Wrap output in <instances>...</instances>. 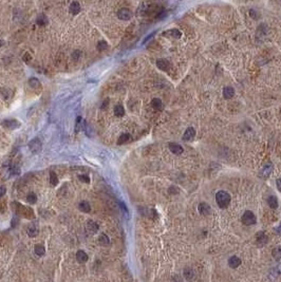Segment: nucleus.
Here are the masks:
<instances>
[{
    "label": "nucleus",
    "mask_w": 281,
    "mask_h": 282,
    "mask_svg": "<svg viewBox=\"0 0 281 282\" xmlns=\"http://www.w3.org/2000/svg\"><path fill=\"white\" fill-rule=\"evenodd\" d=\"M151 105H152V107H153L154 109H157V110H161V109L163 108L162 100L159 99V98H154V99H152Z\"/></svg>",
    "instance_id": "obj_24"
},
{
    "label": "nucleus",
    "mask_w": 281,
    "mask_h": 282,
    "mask_svg": "<svg viewBox=\"0 0 281 282\" xmlns=\"http://www.w3.org/2000/svg\"><path fill=\"white\" fill-rule=\"evenodd\" d=\"M242 223L245 225H254L257 222V218L255 214L251 210H246L242 215Z\"/></svg>",
    "instance_id": "obj_2"
},
{
    "label": "nucleus",
    "mask_w": 281,
    "mask_h": 282,
    "mask_svg": "<svg viewBox=\"0 0 281 282\" xmlns=\"http://www.w3.org/2000/svg\"><path fill=\"white\" fill-rule=\"evenodd\" d=\"M80 125H82V118L78 116L76 119V125H75V132H78L80 130Z\"/></svg>",
    "instance_id": "obj_38"
},
{
    "label": "nucleus",
    "mask_w": 281,
    "mask_h": 282,
    "mask_svg": "<svg viewBox=\"0 0 281 282\" xmlns=\"http://www.w3.org/2000/svg\"><path fill=\"white\" fill-rule=\"evenodd\" d=\"M37 233H38V229H37V227L35 225H31L30 227H29V229H28V235L30 237H35V236H37Z\"/></svg>",
    "instance_id": "obj_28"
},
{
    "label": "nucleus",
    "mask_w": 281,
    "mask_h": 282,
    "mask_svg": "<svg viewBox=\"0 0 281 282\" xmlns=\"http://www.w3.org/2000/svg\"><path fill=\"white\" fill-rule=\"evenodd\" d=\"M79 209L82 212H89L91 210V206L87 201H84V202H82V203L79 204Z\"/></svg>",
    "instance_id": "obj_23"
},
{
    "label": "nucleus",
    "mask_w": 281,
    "mask_h": 282,
    "mask_svg": "<svg viewBox=\"0 0 281 282\" xmlns=\"http://www.w3.org/2000/svg\"><path fill=\"white\" fill-rule=\"evenodd\" d=\"M130 139H131V135H130V134L124 133V134H122V135L119 136V141H117V144H119V145H123V144H126V143L129 142Z\"/></svg>",
    "instance_id": "obj_21"
},
{
    "label": "nucleus",
    "mask_w": 281,
    "mask_h": 282,
    "mask_svg": "<svg viewBox=\"0 0 281 282\" xmlns=\"http://www.w3.org/2000/svg\"><path fill=\"white\" fill-rule=\"evenodd\" d=\"M78 178H79L80 181H82V182H85V183H89L90 182L89 177H87V175H79Z\"/></svg>",
    "instance_id": "obj_40"
},
{
    "label": "nucleus",
    "mask_w": 281,
    "mask_h": 282,
    "mask_svg": "<svg viewBox=\"0 0 281 282\" xmlns=\"http://www.w3.org/2000/svg\"><path fill=\"white\" fill-rule=\"evenodd\" d=\"M2 44H3V41H2V40H1V39H0V47H1V46H2Z\"/></svg>",
    "instance_id": "obj_47"
},
{
    "label": "nucleus",
    "mask_w": 281,
    "mask_h": 282,
    "mask_svg": "<svg viewBox=\"0 0 281 282\" xmlns=\"http://www.w3.org/2000/svg\"><path fill=\"white\" fill-rule=\"evenodd\" d=\"M194 135H196V130L192 128V127H188V128L185 130L184 134H183V140L184 141H191L194 137Z\"/></svg>",
    "instance_id": "obj_9"
},
{
    "label": "nucleus",
    "mask_w": 281,
    "mask_h": 282,
    "mask_svg": "<svg viewBox=\"0 0 281 282\" xmlns=\"http://www.w3.org/2000/svg\"><path fill=\"white\" fill-rule=\"evenodd\" d=\"M29 149L33 154H37L41 151V142L39 139H34L29 143Z\"/></svg>",
    "instance_id": "obj_4"
},
{
    "label": "nucleus",
    "mask_w": 281,
    "mask_h": 282,
    "mask_svg": "<svg viewBox=\"0 0 281 282\" xmlns=\"http://www.w3.org/2000/svg\"><path fill=\"white\" fill-rule=\"evenodd\" d=\"M241 264V259L237 256H232L229 258L228 260V265L232 268H237Z\"/></svg>",
    "instance_id": "obj_12"
},
{
    "label": "nucleus",
    "mask_w": 281,
    "mask_h": 282,
    "mask_svg": "<svg viewBox=\"0 0 281 282\" xmlns=\"http://www.w3.org/2000/svg\"><path fill=\"white\" fill-rule=\"evenodd\" d=\"M235 95V90L232 87H225L223 89V96L226 98V99H229V98L234 97Z\"/></svg>",
    "instance_id": "obj_13"
},
{
    "label": "nucleus",
    "mask_w": 281,
    "mask_h": 282,
    "mask_svg": "<svg viewBox=\"0 0 281 282\" xmlns=\"http://www.w3.org/2000/svg\"><path fill=\"white\" fill-rule=\"evenodd\" d=\"M3 126L7 129H16L18 127H20V123L17 119H7V121L3 122Z\"/></svg>",
    "instance_id": "obj_8"
},
{
    "label": "nucleus",
    "mask_w": 281,
    "mask_h": 282,
    "mask_svg": "<svg viewBox=\"0 0 281 282\" xmlns=\"http://www.w3.org/2000/svg\"><path fill=\"white\" fill-rule=\"evenodd\" d=\"M154 35H156V32H152V33L150 34V35H148V36H147V37H146V38H145V39H144V40H143V44H146V42H148V41H149V40H150V39H151V38H152V37H153Z\"/></svg>",
    "instance_id": "obj_39"
},
{
    "label": "nucleus",
    "mask_w": 281,
    "mask_h": 282,
    "mask_svg": "<svg viewBox=\"0 0 281 282\" xmlns=\"http://www.w3.org/2000/svg\"><path fill=\"white\" fill-rule=\"evenodd\" d=\"M157 67L162 71H168L170 69V62L167 59L161 58V59L157 60Z\"/></svg>",
    "instance_id": "obj_6"
},
{
    "label": "nucleus",
    "mask_w": 281,
    "mask_h": 282,
    "mask_svg": "<svg viewBox=\"0 0 281 282\" xmlns=\"http://www.w3.org/2000/svg\"><path fill=\"white\" fill-rule=\"evenodd\" d=\"M216 202L219 207L226 208L231 203V195L224 190H220L216 193Z\"/></svg>",
    "instance_id": "obj_1"
},
{
    "label": "nucleus",
    "mask_w": 281,
    "mask_h": 282,
    "mask_svg": "<svg viewBox=\"0 0 281 282\" xmlns=\"http://www.w3.org/2000/svg\"><path fill=\"white\" fill-rule=\"evenodd\" d=\"M82 7H80V4L78 1H72L70 7H69V11L72 15H77L80 12Z\"/></svg>",
    "instance_id": "obj_11"
},
{
    "label": "nucleus",
    "mask_w": 281,
    "mask_h": 282,
    "mask_svg": "<svg viewBox=\"0 0 281 282\" xmlns=\"http://www.w3.org/2000/svg\"><path fill=\"white\" fill-rule=\"evenodd\" d=\"M276 184H277V188H278V190L281 191V179H278V180H277Z\"/></svg>",
    "instance_id": "obj_45"
},
{
    "label": "nucleus",
    "mask_w": 281,
    "mask_h": 282,
    "mask_svg": "<svg viewBox=\"0 0 281 282\" xmlns=\"http://www.w3.org/2000/svg\"><path fill=\"white\" fill-rule=\"evenodd\" d=\"M256 239H257V242H258L259 244H261V245L267 243V236L263 233V231H260V233H257Z\"/></svg>",
    "instance_id": "obj_15"
},
{
    "label": "nucleus",
    "mask_w": 281,
    "mask_h": 282,
    "mask_svg": "<svg viewBox=\"0 0 281 282\" xmlns=\"http://www.w3.org/2000/svg\"><path fill=\"white\" fill-rule=\"evenodd\" d=\"M108 49V44L105 40H101L97 44V50L98 51H105Z\"/></svg>",
    "instance_id": "obj_33"
},
{
    "label": "nucleus",
    "mask_w": 281,
    "mask_h": 282,
    "mask_svg": "<svg viewBox=\"0 0 281 282\" xmlns=\"http://www.w3.org/2000/svg\"><path fill=\"white\" fill-rule=\"evenodd\" d=\"M273 277H278V276H281V263L280 264L277 265V267H275L274 270H273Z\"/></svg>",
    "instance_id": "obj_36"
},
{
    "label": "nucleus",
    "mask_w": 281,
    "mask_h": 282,
    "mask_svg": "<svg viewBox=\"0 0 281 282\" xmlns=\"http://www.w3.org/2000/svg\"><path fill=\"white\" fill-rule=\"evenodd\" d=\"M114 113L117 116H123L125 114V109L122 105H116L114 107Z\"/></svg>",
    "instance_id": "obj_25"
},
{
    "label": "nucleus",
    "mask_w": 281,
    "mask_h": 282,
    "mask_svg": "<svg viewBox=\"0 0 281 282\" xmlns=\"http://www.w3.org/2000/svg\"><path fill=\"white\" fill-rule=\"evenodd\" d=\"M30 59H31V56L29 55V53H26L25 56H23V60H26V62H29Z\"/></svg>",
    "instance_id": "obj_44"
},
{
    "label": "nucleus",
    "mask_w": 281,
    "mask_h": 282,
    "mask_svg": "<svg viewBox=\"0 0 281 282\" xmlns=\"http://www.w3.org/2000/svg\"><path fill=\"white\" fill-rule=\"evenodd\" d=\"M80 57H82V52H80L79 50H75V51L72 53V58H73L74 60H78Z\"/></svg>",
    "instance_id": "obj_37"
},
{
    "label": "nucleus",
    "mask_w": 281,
    "mask_h": 282,
    "mask_svg": "<svg viewBox=\"0 0 281 282\" xmlns=\"http://www.w3.org/2000/svg\"><path fill=\"white\" fill-rule=\"evenodd\" d=\"M5 191H7V189H5V187H4V186H1V187H0V198H1V196H4Z\"/></svg>",
    "instance_id": "obj_42"
},
{
    "label": "nucleus",
    "mask_w": 281,
    "mask_h": 282,
    "mask_svg": "<svg viewBox=\"0 0 281 282\" xmlns=\"http://www.w3.org/2000/svg\"><path fill=\"white\" fill-rule=\"evenodd\" d=\"M82 130L85 131V133L88 135V136H92V130H91L90 126L88 125L86 122L84 121V123H82Z\"/></svg>",
    "instance_id": "obj_29"
},
{
    "label": "nucleus",
    "mask_w": 281,
    "mask_h": 282,
    "mask_svg": "<svg viewBox=\"0 0 281 282\" xmlns=\"http://www.w3.org/2000/svg\"><path fill=\"white\" fill-rule=\"evenodd\" d=\"M273 169H274V166H273L272 163H267L263 166V168L260 170V175L261 179H267V178L271 175V173L273 172Z\"/></svg>",
    "instance_id": "obj_5"
},
{
    "label": "nucleus",
    "mask_w": 281,
    "mask_h": 282,
    "mask_svg": "<svg viewBox=\"0 0 281 282\" xmlns=\"http://www.w3.org/2000/svg\"><path fill=\"white\" fill-rule=\"evenodd\" d=\"M26 201H28L30 204L36 203V201H37V196H36V195H35V193H33V192H30V193L28 195V196H26Z\"/></svg>",
    "instance_id": "obj_32"
},
{
    "label": "nucleus",
    "mask_w": 281,
    "mask_h": 282,
    "mask_svg": "<svg viewBox=\"0 0 281 282\" xmlns=\"http://www.w3.org/2000/svg\"><path fill=\"white\" fill-rule=\"evenodd\" d=\"M266 31H267V28L265 25H260L258 26V29H257V35L258 36H263L266 34Z\"/></svg>",
    "instance_id": "obj_26"
},
{
    "label": "nucleus",
    "mask_w": 281,
    "mask_h": 282,
    "mask_svg": "<svg viewBox=\"0 0 281 282\" xmlns=\"http://www.w3.org/2000/svg\"><path fill=\"white\" fill-rule=\"evenodd\" d=\"M50 182L53 186H56L58 184V178L56 177V174L54 172H51L50 173Z\"/></svg>",
    "instance_id": "obj_34"
},
{
    "label": "nucleus",
    "mask_w": 281,
    "mask_h": 282,
    "mask_svg": "<svg viewBox=\"0 0 281 282\" xmlns=\"http://www.w3.org/2000/svg\"><path fill=\"white\" fill-rule=\"evenodd\" d=\"M250 16L253 18V19H258V18L260 17V13H259L256 9H251V10H250Z\"/></svg>",
    "instance_id": "obj_35"
},
{
    "label": "nucleus",
    "mask_w": 281,
    "mask_h": 282,
    "mask_svg": "<svg viewBox=\"0 0 281 282\" xmlns=\"http://www.w3.org/2000/svg\"><path fill=\"white\" fill-rule=\"evenodd\" d=\"M87 229L90 231V233H96L98 230V225L96 224L95 222L93 221H89L87 223Z\"/></svg>",
    "instance_id": "obj_20"
},
{
    "label": "nucleus",
    "mask_w": 281,
    "mask_h": 282,
    "mask_svg": "<svg viewBox=\"0 0 281 282\" xmlns=\"http://www.w3.org/2000/svg\"><path fill=\"white\" fill-rule=\"evenodd\" d=\"M273 257L276 260L281 259V246H277L276 248L273 251Z\"/></svg>",
    "instance_id": "obj_31"
},
{
    "label": "nucleus",
    "mask_w": 281,
    "mask_h": 282,
    "mask_svg": "<svg viewBox=\"0 0 281 282\" xmlns=\"http://www.w3.org/2000/svg\"><path fill=\"white\" fill-rule=\"evenodd\" d=\"M11 171H12L13 174H19L20 173V169L18 167H12L11 168Z\"/></svg>",
    "instance_id": "obj_41"
},
{
    "label": "nucleus",
    "mask_w": 281,
    "mask_h": 282,
    "mask_svg": "<svg viewBox=\"0 0 281 282\" xmlns=\"http://www.w3.org/2000/svg\"><path fill=\"white\" fill-rule=\"evenodd\" d=\"M35 254L37 256H44L45 254V249L42 245H36L35 246Z\"/></svg>",
    "instance_id": "obj_30"
},
{
    "label": "nucleus",
    "mask_w": 281,
    "mask_h": 282,
    "mask_svg": "<svg viewBox=\"0 0 281 282\" xmlns=\"http://www.w3.org/2000/svg\"><path fill=\"white\" fill-rule=\"evenodd\" d=\"M198 210L201 215H207L210 214L211 209H210V206L208 205L207 203H200L199 206H198Z\"/></svg>",
    "instance_id": "obj_10"
},
{
    "label": "nucleus",
    "mask_w": 281,
    "mask_h": 282,
    "mask_svg": "<svg viewBox=\"0 0 281 282\" xmlns=\"http://www.w3.org/2000/svg\"><path fill=\"white\" fill-rule=\"evenodd\" d=\"M267 204H269V206L271 207V208L276 209L277 207H278V200H277V198L275 196H269V199H267Z\"/></svg>",
    "instance_id": "obj_17"
},
{
    "label": "nucleus",
    "mask_w": 281,
    "mask_h": 282,
    "mask_svg": "<svg viewBox=\"0 0 281 282\" xmlns=\"http://www.w3.org/2000/svg\"><path fill=\"white\" fill-rule=\"evenodd\" d=\"M194 273L191 268H185V270H184V277H185L187 280H190V279L194 278Z\"/></svg>",
    "instance_id": "obj_27"
},
{
    "label": "nucleus",
    "mask_w": 281,
    "mask_h": 282,
    "mask_svg": "<svg viewBox=\"0 0 281 282\" xmlns=\"http://www.w3.org/2000/svg\"><path fill=\"white\" fill-rule=\"evenodd\" d=\"M109 243H110V240H109V237L105 235V233H101V237H100V244L103 246H107L109 245Z\"/></svg>",
    "instance_id": "obj_22"
},
{
    "label": "nucleus",
    "mask_w": 281,
    "mask_h": 282,
    "mask_svg": "<svg viewBox=\"0 0 281 282\" xmlns=\"http://www.w3.org/2000/svg\"><path fill=\"white\" fill-rule=\"evenodd\" d=\"M117 17H119V19H120V20L127 21V20H130L131 18L133 17V13L131 12L129 9H127V7H123V9L117 11Z\"/></svg>",
    "instance_id": "obj_3"
},
{
    "label": "nucleus",
    "mask_w": 281,
    "mask_h": 282,
    "mask_svg": "<svg viewBox=\"0 0 281 282\" xmlns=\"http://www.w3.org/2000/svg\"><path fill=\"white\" fill-rule=\"evenodd\" d=\"M276 231H277L278 235H281V224L278 226V227H276Z\"/></svg>",
    "instance_id": "obj_46"
},
{
    "label": "nucleus",
    "mask_w": 281,
    "mask_h": 282,
    "mask_svg": "<svg viewBox=\"0 0 281 282\" xmlns=\"http://www.w3.org/2000/svg\"><path fill=\"white\" fill-rule=\"evenodd\" d=\"M76 259L77 261L80 262V263H84L88 260V255L86 254L84 251H78L76 254Z\"/></svg>",
    "instance_id": "obj_16"
},
{
    "label": "nucleus",
    "mask_w": 281,
    "mask_h": 282,
    "mask_svg": "<svg viewBox=\"0 0 281 282\" xmlns=\"http://www.w3.org/2000/svg\"><path fill=\"white\" fill-rule=\"evenodd\" d=\"M169 149L170 151L173 154H176V155H180V154L183 153L184 149L183 147L180 145V144H176V143H170L169 144Z\"/></svg>",
    "instance_id": "obj_7"
},
{
    "label": "nucleus",
    "mask_w": 281,
    "mask_h": 282,
    "mask_svg": "<svg viewBox=\"0 0 281 282\" xmlns=\"http://www.w3.org/2000/svg\"><path fill=\"white\" fill-rule=\"evenodd\" d=\"M36 23L40 26H44L49 23V19H48V17L44 14H40V15H38V17H37Z\"/></svg>",
    "instance_id": "obj_14"
},
{
    "label": "nucleus",
    "mask_w": 281,
    "mask_h": 282,
    "mask_svg": "<svg viewBox=\"0 0 281 282\" xmlns=\"http://www.w3.org/2000/svg\"><path fill=\"white\" fill-rule=\"evenodd\" d=\"M29 85H30V87L33 88V89H40V87H41L40 81L37 78H35V77H32V78L29 79Z\"/></svg>",
    "instance_id": "obj_19"
},
{
    "label": "nucleus",
    "mask_w": 281,
    "mask_h": 282,
    "mask_svg": "<svg viewBox=\"0 0 281 282\" xmlns=\"http://www.w3.org/2000/svg\"><path fill=\"white\" fill-rule=\"evenodd\" d=\"M108 104H109V99H106L105 102L103 103V105H101V109H106L107 108V106H108Z\"/></svg>",
    "instance_id": "obj_43"
},
{
    "label": "nucleus",
    "mask_w": 281,
    "mask_h": 282,
    "mask_svg": "<svg viewBox=\"0 0 281 282\" xmlns=\"http://www.w3.org/2000/svg\"><path fill=\"white\" fill-rule=\"evenodd\" d=\"M165 35H169L171 37H175V38H180L182 36V33L178 29H171V30L165 32Z\"/></svg>",
    "instance_id": "obj_18"
}]
</instances>
